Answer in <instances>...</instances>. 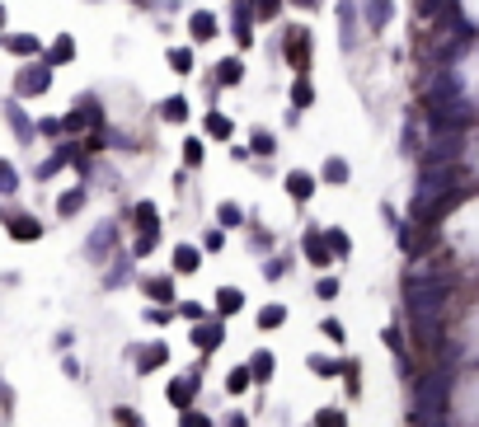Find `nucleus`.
Segmentation results:
<instances>
[{
  "label": "nucleus",
  "mask_w": 479,
  "mask_h": 427,
  "mask_svg": "<svg viewBox=\"0 0 479 427\" xmlns=\"http://www.w3.org/2000/svg\"><path fill=\"white\" fill-rule=\"evenodd\" d=\"M465 155V136H460V127H433V141L423 146V165L428 169H451L456 160Z\"/></svg>",
  "instance_id": "f257e3e1"
},
{
  "label": "nucleus",
  "mask_w": 479,
  "mask_h": 427,
  "mask_svg": "<svg viewBox=\"0 0 479 427\" xmlns=\"http://www.w3.org/2000/svg\"><path fill=\"white\" fill-rule=\"evenodd\" d=\"M287 61L296 66V76H306V66H311V29H287Z\"/></svg>",
  "instance_id": "f03ea898"
},
{
  "label": "nucleus",
  "mask_w": 479,
  "mask_h": 427,
  "mask_svg": "<svg viewBox=\"0 0 479 427\" xmlns=\"http://www.w3.org/2000/svg\"><path fill=\"white\" fill-rule=\"evenodd\" d=\"M52 85V61H34L29 71H19V94H43Z\"/></svg>",
  "instance_id": "7ed1b4c3"
},
{
  "label": "nucleus",
  "mask_w": 479,
  "mask_h": 427,
  "mask_svg": "<svg viewBox=\"0 0 479 427\" xmlns=\"http://www.w3.org/2000/svg\"><path fill=\"white\" fill-rule=\"evenodd\" d=\"M104 123V108L94 99H80V108L66 113V132H85V127H99Z\"/></svg>",
  "instance_id": "20e7f679"
},
{
  "label": "nucleus",
  "mask_w": 479,
  "mask_h": 427,
  "mask_svg": "<svg viewBox=\"0 0 479 427\" xmlns=\"http://www.w3.org/2000/svg\"><path fill=\"white\" fill-rule=\"evenodd\" d=\"M306 259H311L315 268H324V263H329V259H338V254H334V245H329V235H320V230H311V235H306Z\"/></svg>",
  "instance_id": "39448f33"
},
{
  "label": "nucleus",
  "mask_w": 479,
  "mask_h": 427,
  "mask_svg": "<svg viewBox=\"0 0 479 427\" xmlns=\"http://www.w3.org/2000/svg\"><path fill=\"white\" fill-rule=\"evenodd\" d=\"M193 394H198V376H178V381H169V404L174 408H188Z\"/></svg>",
  "instance_id": "423d86ee"
},
{
  "label": "nucleus",
  "mask_w": 479,
  "mask_h": 427,
  "mask_svg": "<svg viewBox=\"0 0 479 427\" xmlns=\"http://www.w3.org/2000/svg\"><path fill=\"white\" fill-rule=\"evenodd\" d=\"M362 14H367L371 29H385L390 14H395V5H390V0H362Z\"/></svg>",
  "instance_id": "0eeeda50"
},
{
  "label": "nucleus",
  "mask_w": 479,
  "mask_h": 427,
  "mask_svg": "<svg viewBox=\"0 0 479 427\" xmlns=\"http://www.w3.org/2000/svg\"><path fill=\"white\" fill-rule=\"evenodd\" d=\"M193 343H198L202 352H212V348H221V343H226V329L221 324H198V329H193Z\"/></svg>",
  "instance_id": "6e6552de"
},
{
  "label": "nucleus",
  "mask_w": 479,
  "mask_h": 427,
  "mask_svg": "<svg viewBox=\"0 0 479 427\" xmlns=\"http://www.w3.org/2000/svg\"><path fill=\"white\" fill-rule=\"evenodd\" d=\"M188 29H193V38H198V43H207V38H216V14L212 10H193Z\"/></svg>",
  "instance_id": "1a4fd4ad"
},
{
  "label": "nucleus",
  "mask_w": 479,
  "mask_h": 427,
  "mask_svg": "<svg viewBox=\"0 0 479 427\" xmlns=\"http://www.w3.org/2000/svg\"><path fill=\"white\" fill-rule=\"evenodd\" d=\"M136 230H141V235H160V212L151 202H136Z\"/></svg>",
  "instance_id": "9d476101"
},
{
  "label": "nucleus",
  "mask_w": 479,
  "mask_h": 427,
  "mask_svg": "<svg viewBox=\"0 0 479 427\" xmlns=\"http://www.w3.org/2000/svg\"><path fill=\"white\" fill-rule=\"evenodd\" d=\"M10 235H14V240H38V235H43V225H38L34 216L14 212V216H10Z\"/></svg>",
  "instance_id": "9b49d317"
},
{
  "label": "nucleus",
  "mask_w": 479,
  "mask_h": 427,
  "mask_svg": "<svg viewBox=\"0 0 479 427\" xmlns=\"http://www.w3.org/2000/svg\"><path fill=\"white\" fill-rule=\"evenodd\" d=\"M160 118H165V123H188V99H183V94H169V99L160 103Z\"/></svg>",
  "instance_id": "f8f14e48"
},
{
  "label": "nucleus",
  "mask_w": 479,
  "mask_h": 427,
  "mask_svg": "<svg viewBox=\"0 0 479 427\" xmlns=\"http://www.w3.org/2000/svg\"><path fill=\"white\" fill-rule=\"evenodd\" d=\"M287 192L296 197V202H306V197L315 192V179L306 174V169H296V174H287Z\"/></svg>",
  "instance_id": "ddd939ff"
},
{
  "label": "nucleus",
  "mask_w": 479,
  "mask_h": 427,
  "mask_svg": "<svg viewBox=\"0 0 479 427\" xmlns=\"http://www.w3.org/2000/svg\"><path fill=\"white\" fill-rule=\"evenodd\" d=\"M216 80H221V85H240V80H245V61H240V56H226L221 66H216Z\"/></svg>",
  "instance_id": "4468645a"
},
{
  "label": "nucleus",
  "mask_w": 479,
  "mask_h": 427,
  "mask_svg": "<svg viewBox=\"0 0 479 427\" xmlns=\"http://www.w3.org/2000/svg\"><path fill=\"white\" fill-rule=\"evenodd\" d=\"M198 263H202V254L193 245H178L174 249V272H198Z\"/></svg>",
  "instance_id": "2eb2a0df"
},
{
  "label": "nucleus",
  "mask_w": 479,
  "mask_h": 427,
  "mask_svg": "<svg viewBox=\"0 0 479 427\" xmlns=\"http://www.w3.org/2000/svg\"><path fill=\"white\" fill-rule=\"evenodd\" d=\"M5 47H10L14 56H38V38L34 34H10V38H5Z\"/></svg>",
  "instance_id": "dca6fc26"
},
{
  "label": "nucleus",
  "mask_w": 479,
  "mask_h": 427,
  "mask_svg": "<svg viewBox=\"0 0 479 427\" xmlns=\"http://www.w3.org/2000/svg\"><path fill=\"white\" fill-rule=\"evenodd\" d=\"M324 183L343 188V183H348V160H338V155H329V160H324Z\"/></svg>",
  "instance_id": "f3484780"
},
{
  "label": "nucleus",
  "mask_w": 479,
  "mask_h": 427,
  "mask_svg": "<svg viewBox=\"0 0 479 427\" xmlns=\"http://www.w3.org/2000/svg\"><path fill=\"white\" fill-rule=\"evenodd\" d=\"M165 361H169V348H165V343L141 348V371H156V366H165Z\"/></svg>",
  "instance_id": "a211bd4d"
},
{
  "label": "nucleus",
  "mask_w": 479,
  "mask_h": 427,
  "mask_svg": "<svg viewBox=\"0 0 479 427\" xmlns=\"http://www.w3.org/2000/svg\"><path fill=\"white\" fill-rule=\"evenodd\" d=\"M273 366H278V361H273V352H254V357H249L254 381H273Z\"/></svg>",
  "instance_id": "6ab92c4d"
},
{
  "label": "nucleus",
  "mask_w": 479,
  "mask_h": 427,
  "mask_svg": "<svg viewBox=\"0 0 479 427\" xmlns=\"http://www.w3.org/2000/svg\"><path fill=\"white\" fill-rule=\"evenodd\" d=\"M231 118H226V113H207V136H216V141H231Z\"/></svg>",
  "instance_id": "aec40b11"
},
{
  "label": "nucleus",
  "mask_w": 479,
  "mask_h": 427,
  "mask_svg": "<svg viewBox=\"0 0 479 427\" xmlns=\"http://www.w3.org/2000/svg\"><path fill=\"white\" fill-rule=\"evenodd\" d=\"M291 103H296V108H311L315 103V85L306 76H296V85H291Z\"/></svg>",
  "instance_id": "412c9836"
},
{
  "label": "nucleus",
  "mask_w": 479,
  "mask_h": 427,
  "mask_svg": "<svg viewBox=\"0 0 479 427\" xmlns=\"http://www.w3.org/2000/svg\"><path fill=\"white\" fill-rule=\"evenodd\" d=\"M240 305H245V296L235 292V287H221V292H216V310H221V315H235Z\"/></svg>",
  "instance_id": "4be33fe9"
},
{
  "label": "nucleus",
  "mask_w": 479,
  "mask_h": 427,
  "mask_svg": "<svg viewBox=\"0 0 479 427\" xmlns=\"http://www.w3.org/2000/svg\"><path fill=\"white\" fill-rule=\"evenodd\" d=\"M338 19H343V43L353 47V43H357V10H353V5H348V0H343V5H338Z\"/></svg>",
  "instance_id": "5701e85b"
},
{
  "label": "nucleus",
  "mask_w": 479,
  "mask_h": 427,
  "mask_svg": "<svg viewBox=\"0 0 479 427\" xmlns=\"http://www.w3.org/2000/svg\"><path fill=\"white\" fill-rule=\"evenodd\" d=\"M169 71H174V76H188L193 71V52L188 47H169Z\"/></svg>",
  "instance_id": "b1692460"
},
{
  "label": "nucleus",
  "mask_w": 479,
  "mask_h": 427,
  "mask_svg": "<svg viewBox=\"0 0 479 427\" xmlns=\"http://www.w3.org/2000/svg\"><path fill=\"white\" fill-rule=\"evenodd\" d=\"M71 56H76V43L61 34V38L52 43V52H47V61H52V66H61V61H71Z\"/></svg>",
  "instance_id": "393cba45"
},
{
  "label": "nucleus",
  "mask_w": 479,
  "mask_h": 427,
  "mask_svg": "<svg viewBox=\"0 0 479 427\" xmlns=\"http://www.w3.org/2000/svg\"><path fill=\"white\" fill-rule=\"evenodd\" d=\"M282 319H287V305H263L258 310V329H278Z\"/></svg>",
  "instance_id": "a878e982"
},
{
  "label": "nucleus",
  "mask_w": 479,
  "mask_h": 427,
  "mask_svg": "<svg viewBox=\"0 0 479 427\" xmlns=\"http://www.w3.org/2000/svg\"><path fill=\"white\" fill-rule=\"evenodd\" d=\"M343 366H348V361H343ZM343 366H338V361H329V357H311V371H315V376H324V381H334V376L343 371Z\"/></svg>",
  "instance_id": "bb28decb"
},
{
  "label": "nucleus",
  "mask_w": 479,
  "mask_h": 427,
  "mask_svg": "<svg viewBox=\"0 0 479 427\" xmlns=\"http://www.w3.org/2000/svg\"><path fill=\"white\" fill-rule=\"evenodd\" d=\"M235 38H240V47H249V43H254V29H249V10H240V14H235Z\"/></svg>",
  "instance_id": "cd10ccee"
},
{
  "label": "nucleus",
  "mask_w": 479,
  "mask_h": 427,
  "mask_svg": "<svg viewBox=\"0 0 479 427\" xmlns=\"http://www.w3.org/2000/svg\"><path fill=\"white\" fill-rule=\"evenodd\" d=\"M146 296H151V301H169V296H174L169 292V277H151L146 282Z\"/></svg>",
  "instance_id": "c85d7f7f"
},
{
  "label": "nucleus",
  "mask_w": 479,
  "mask_h": 427,
  "mask_svg": "<svg viewBox=\"0 0 479 427\" xmlns=\"http://www.w3.org/2000/svg\"><path fill=\"white\" fill-rule=\"evenodd\" d=\"M216 221H221V225H240V221H245V212H240L235 202H221V207H216Z\"/></svg>",
  "instance_id": "c756f323"
},
{
  "label": "nucleus",
  "mask_w": 479,
  "mask_h": 427,
  "mask_svg": "<svg viewBox=\"0 0 479 427\" xmlns=\"http://www.w3.org/2000/svg\"><path fill=\"white\" fill-rule=\"evenodd\" d=\"M273 150H278L273 132H263V127H258V132H254V155H273Z\"/></svg>",
  "instance_id": "7c9ffc66"
},
{
  "label": "nucleus",
  "mask_w": 479,
  "mask_h": 427,
  "mask_svg": "<svg viewBox=\"0 0 479 427\" xmlns=\"http://www.w3.org/2000/svg\"><path fill=\"white\" fill-rule=\"evenodd\" d=\"M80 202H85V192L76 188V192H66V197L56 202V212H61V216H76V212H80Z\"/></svg>",
  "instance_id": "2f4dec72"
},
{
  "label": "nucleus",
  "mask_w": 479,
  "mask_h": 427,
  "mask_svg": "<svg viewBox=\"0 0 479 427\" xmlns=\"http://www.w3.org/2000/svg\"><path fill=\"white\" fill-rule=\"evenodd\" d=\"M249 381H254V371H231V376H226V390L240 394V390H249Z\"/></svg>",
  "instance_id": "473e14b6"
},
{
  "label": "nucleus",
  "mask_w": 479,
  "mask_h": 427,
  "mask_svg": "<svg viewBox=\"0 0 479 427\" xmlns=\"http://www.w3.org/2000/svg\"><path fill=\"white\" fill-rule=\"evenodd\" d=\"M315 427H348V423H343L338 408H320V413H315Z\"/></svg>",
  "instance_id": "72a5a7b5"
},
{
  "label": "nucleus",
  "mask_w": 479,
  "mask_h": 427,
  "mask_svg": "<svg viewBox=\"0 0 479 427\" xmlns=\"http://www.w3.org/2000/svg\"><path fill=\"white\" fill-rule=\"evenodd\" d=\"M324 235H329V245H334V254H338V259H343L348 249H353V240H348L343 230H324Z\"/></svg>",
  "instance_id": "f704fd0d"
},
{
  "label": "nucleus",
  "mask_w": 479,
  "mask_h": 427,
  "mask_svg": "<svg viewBox=\"0 0 479 427\" xmlns=\"http://www.w3.org/2000/svg\"><path fill=\"white\" fill-rule=\"evenodd\" d=\"M315 296H320V301H334V296H338V277H320Z\"/></svg>",
  "instance_id": "c9c22d12"
},
{
  "label": "nucleus",
  "mask_w": 479,
  "mask_h": 427,
  "mask_svg": "<svg viewBox=\"0 0 479 427\" xmlns=\"http://www.w3.org/2000/svg\"><path fill=\"white\" fill-rule=\"evenodd\" d=\"M178 427H212L202 413H193V408H178Z\"/></svg>",
  "instance_id": "e433bc0d"
},
{
  "label": "nucleus",
  "mask_w": 479,
  "mask_h": 427,
  "mask_svg": "<svg viewBox=\"0 0 479 427\" xmlns=\"http://www.w3.org/2000/svg\"><path fill=\"white\" fill-rule=\"evenodd\" d=\"M320 334L329 338V343H343V324H338V319H324V324H320Z\"/></svg>",
  "instance_id": "4c0bfd02"
},
{
  "label": "nucleus",
  "mask_w": 479,
  "mask_h": 427,
  "mask_svg": "<svg viewBox=\"0 0 479 427\" xmlns=\"http://www.w3.org/2000/svg\"><path fill=\"white\" fill-rule=\"evenodd\" d=\"M183 165H202V141H183Z\"/></svg>",
  "instance_id": "58836bf2"
},
{
  "label": "nucleus",
  "mask_w": 479,
  "mask_h": 427,
  "mask_svg": "<svg viewBox=\"0 0 479 427\" xmlns=\"http://www.w3.org/2000/svg\"><path fill=\"white\" fill-rule=\"evenodd\" d=\"M254 10H258V14H263V19H273V14H278V10H282V0H258Z\"/></svg>",
  "instance_id": "ea45409f"
},
{
  "label": "nucleus",
  "mask_w": 479,
  "mask_h": 427,
  "mask_svg": "<svg viewBox=\"0 0 479 427\" xmlns=\"http://www.w3.org/2000/svg\"><path fill=\"white\" fill-rule=\"evenodd\" d=\"M0 188L14 192V169H10V165H0Z\"/></svg>",
  "instance_id": "a19ab883"
},
{
  "label": "nucleus",
  "mask_w": 479,
  "mask_h": 427,
  "mask_svg": "<svg viewBox=\"0 0 479 427\" xmlns=\"http://www.w3.org/2000/svg\"><path fill=\"white\" fill-rule=\"evenodd\" d=\"M385 343H390L395 352H404V338H400V329H385Z\"/></svg>",
  "instance_id": "79ce46f5"
},
{
  "label": "nucleus",
  "mask_w": 479,
  "mask_h": 427,
  "mask_svg": "<svg viewBox=\"0 0 479 427\" xmlns=\"http://www.w3.org/2000/svg\"><path fill=\"white\" fill-rule=\"evenodd\" d=\"M291 5H301V10H315V5H320V0H291Z\"/></svg>",
  "instance_id": "37998d69"
},
{
  "label": "nucleus",
  "mask_w": 479,
  "mask_h": 427,
  "mask_svg": "<svg viewBox=\"0 0 479 427\" xmlns=\"http://www.w3.org/2000/svg\"><path fill=\"white\" fill-rule=\"evenodd\" d=\"M226 427H245V418H240V413H235V418H226Z\"/></svg>",
  "instance_id": "c03bdc74"
}]
</instances>
